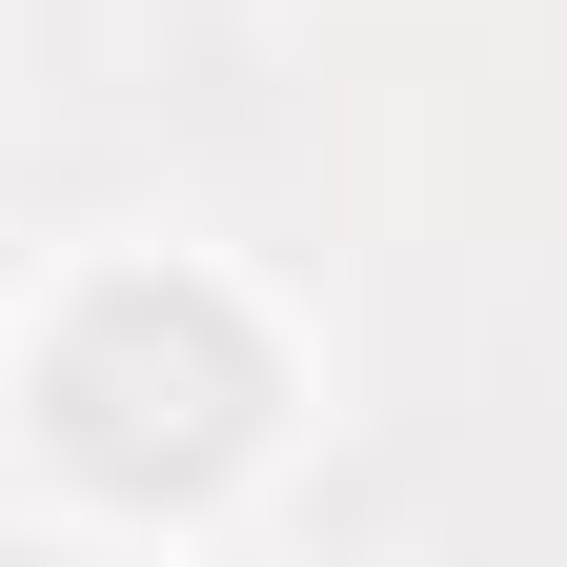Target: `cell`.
I'll return each mask as SVG.
<instances>
[{
    "label": "cell",
    "mask_w": 567,
    "mask_h": 567,
    "mask_svg": "<svg viewBox=\"0 0 567 567\" xmlns=\"http://www.w3.org/2000/svg\"><path fill=\"white\" fill-rule=\"evenodd\" d=\"M264 405H284V365H264V324L203 264H102L82 305L41 324V446H61V486H102V507H203V486L264 446Z\"/></svg>",
    "instance_id": "1"
}]
</instances>
